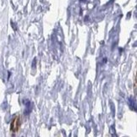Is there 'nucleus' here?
Here are the masks:
<instances>
[{
  "instance_id": "f257e3e1",
  "label": "nucleus",
  "mask_w": 137,
  "mask_h": 137,
  "mask_svg": "<svg viewBox=\"0 0 137 137\" xmlns=\"http://www.w3.org/2000/svg\"><path fill=\"white\" fill-rule=\"evenodd\" d=\"M20 125V117H17L13 120V122L11 124V130H13L14 132L17 131Z\"/></svg>"
}]
</instances>
